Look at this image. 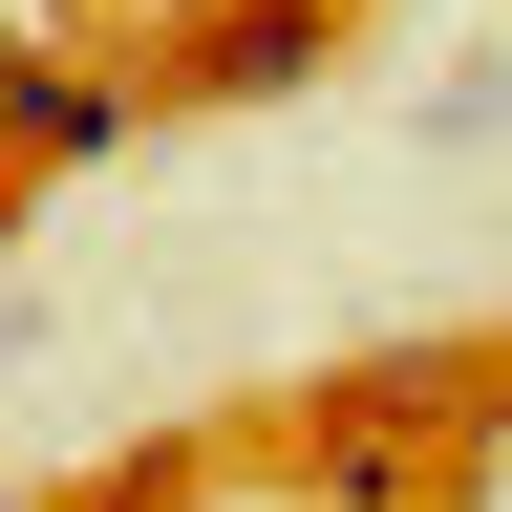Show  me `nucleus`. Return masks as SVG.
<instances>
[{"label":"nucleus","instance_id":"obj_1","mask_svg":"<svg viewBox=\"0 0 512 512\" xmlns=\"http://www.w3.org/2000/svg\"><path fill=\"white\" fill-rule=\"evenodd\" d=\"M406 470H427V427H384V406H342V384L299 406V512H406Z\"/></svg>","mask_w":512,"mask_h":512},{"label":"nucleus","instance_id":"obj_2","mask_svg":"<svg viewBox=\"0 0 512 512\" xmlns=\"http://www.w3.org/2000/svg\"><path fill=\"white\" fill-rule=\"evenodd\" d=\"M128 128H150V107H128V86H107V64H64V43L22 64V171H107V150H128Z\"/></svg>","mask_w":512,"mask_h":512},{"label":"nucleus","instance_id":"obj_3","mask_svg":"<svg viewBox=\"0 0 512 512\" xmlns=\"http://www.w3.org/2000/svg\"><path fill=\"white\" fill-rule=\"evenodd\" d=\"M320 43H342L320 0H256V22H214V43H192V86H214V107H278V86H320Z\"/></svg>","mask_w":512,"mask_h":512}]
</instances>
